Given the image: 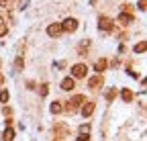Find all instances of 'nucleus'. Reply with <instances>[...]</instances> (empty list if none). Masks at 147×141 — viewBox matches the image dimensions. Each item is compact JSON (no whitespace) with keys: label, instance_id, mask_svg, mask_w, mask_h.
<instances>
[{"label":"nucleus","instance_id":"nucleus-1","mask_svg":"<svg viewBox=\"0 0 147 141\" xmlns=\"http://www.w3.org/2000/svg\"><path fill=\"white\" fill-rule=\"evenodd\" d=\"M76 29H78V21L76 19H65L61 23V31H65V33H74Z\"/></svg>","mask_w":147,"mask_h":141},{"label":"nucleus","instance_id":"nucleus-2","mask_svg":"<svg viewBox=\"0 0 147 141\" xmlns=\"http://www.w3.org/2000/svg\"><path fill=\"white\" fill-rule=\"evenodd\" d=\"M86 72H88V67L84 65V63H76L71 67V74H74V78H84L86 76Z\"/></svg>","mask_w":147,"mask_h":141},{"label":"nucleus","instance_id":"nucleus-3","mask_svg":"<svg viewBox=\"0 0 147 141\" xmlns=\"http://www.w3.org/2000/svg\"><path fill=\"white\" fill-rule=\"evenodd\" d=\"M98 29L100 31H110L113 29V21H110L108 16H100L98 19Z\"/></svg>","mask_w":147,"mask_h":141},{"label":"nucleus","instance_id":"nucleus-4","mask_svg":"<svg viewBox=\"0 0 147 141\" xmlns=\"http://www.w3.org/2000/svg\"><path fill=\"white\" fill-rule=\"evenodd\" d=\"M82 102H84V96H82V94H76V96H74V98L69 100L67 111H69V113H74V111H76V107H78V104H82Z\"/></svg>","mask_w":147,"mask_h":141},{"label":"nucleus","instance_id":"nucleus-5","mask_svg":"<svg viewBox=\"0 0 147 141\" xmlns=\"http://www.w3.org/2000/svg\"><path fill=\"white\" fill-rule=\"evenodd\" d=\"M71 88H76V82H74V78H71V76H69V78H63V82H61V90L69 92Z\"/></svg>","mask_w":147,"mask_h":141},{"label":"nucleus","instance_id":"nucleus-6","mask_svg":"<svg viewBox=\"0 0 147 141\" xmlns=\"http://www.w3.org/2000/svg\"><path fill=\"white\" fill-rule=\"evenodd\" d=\"M59 33H61V25H57V23L47 27V35H49V37H57Z\"/></svg>","mask_w":147,"mask_h":141},{"label":"nucleus","instance_id":"nucleus-7","mask_svg":"<svg viewBox=\"0 0 147 141\" xmlns=\"http://www.w3.org/2000/svg\"><path fill=\"white\" fill-rule=\"evenodd\" d=\"M92 113H94V102H86L84 109H82V115H84V117H90Z\"/></svg>","mask_w":147,"mask_h":141},{"label":"nucleus","instance_id":"nucleus-8","mask_svg":"<svg viewBox=\"0 0 147 141\" xmlns=\"http://www.w3.org/2000/svg\"><path fill=\"white\" fill-rule=\"evenodd\" d=\"M0 139H2V141H12V139H14V131H12L10 127H6V129H4V133H2V137H0Z\"/></svg>","mask_w":147,"mask_h":141},{"label":"nucleus","instance_id":"nucleus-9","mask_svg":"<svg viewBox=\"0 0 147 141\" xmlns=\"http://www.w3.org/2000/svg\"><path fill=\"white\" fill-rule=\"evenodd\" d=\"M88 86H90V88H98V86H102V78H100V76L90 78V80H88Z\"/></svg>","mask_w":147,"mask_h":141},{"label":"nucleus","instance_id":"nucleus-10","mask_svg":"<svg viewBox=\"0 0 147 141\" xmlns=\"http://www.w3.org/2000/svg\"><path fill=\"white\" fill-rule=\"evenodd\" d=\"M121 96H123L125 102H131V100H133V92L129 90V88H123V90H121Z\"/></svg>","mask_w":147,"mask_h":141},{"label":"nucleus","instance_id":"nucleus-11","mask_svg":"<svg viewBox=\"0 0 147 141\" xmlns=\"http://www.w3.org/2000/svg\"><path fill=\"white\" fill-rule=\"evenodd\" d=\"M49 111H51L53 115H59V113L63 111V107H61V102H51V107H49Z\"/></svg>","mask_w":147,"mask_h":141},{"label":"nucleus","instance_id":"nucleus-12","mask_svg":"<svg viewBox=\"0 0 147 141\" xmlns=\"http://www.w3.org/2000/svg\"><path fill=\"white\" fill-rule=\"evenodd\" d=\"M119 23L129 25V23H133V16H131V14H119Z\"/></svg>","mask_w":147,"mask_h":141},{"label":"nucleus","instance_id":"nucleus-13","mask_svg":"<svg viewBox=\"0 0 147 141\" xmlns=\"http://www.w3.org/2000/svg\"><path fill=\"white\" fill-rule=\"evenodd\" d=\"M106 59H98L96 61V65H94V69H96V72H104V69H106Z\"/></svg>","mask_w":147,"mask_h":141},{"label":"nucleus","instance_id":"nucleus-14","mask_svg":"<svg viewBox=\"0 0 147 141\" xmlns=\"http://www.w3.org/2000/svg\"><path fill=\"white\" fill-rule=\"evenodd\" d=\"M145 47H147V43H145V41H141L139 45H135V53H143Z\"/></svg>","mask_w":147,"mask_h":141},{"label":"nucleus","instance_id":"nucleus-15","mask_svg":"<svg viewBox=\"0 0 147 141\" xmlns=\"http://www.w3.org/2000/svg\"><path fill=\"white\" fill-rule=\"evenodd\" d=\"M8 90H2V92H0V102H8Z\"/></svg>","mask_w":147,"mask_h":141},{"label":"nucleus","instance_id":"nucleus-16","mask_svg":"<svg viewBox=\"0 0 147 141\" xmlns=\"http://www.w3.org/2000/svg\"><path fill=\"white\" fill-rule=\"evenodd\" d=\"M2 35H6V23L0 19V37H2Z\"/></svg>","mask_w":147,"mask_h":141},{"label":"nucleus","instance_id":"nucleus-17","mask_svg":"<svg viewBox=\"0 0 147 141\" xmlns=\"http://www.w3.org/2000/svg\"><path fill=\"white\" fill-rule=\"evenodd\" d=\"M115 96H117V90H108L106 92V100H113Z\"/></svg>","mask_w":147,"mask_h":141},{"label":"nucleus","instance_id":"nucleus-18","mask_svg":"<svg viewBox=\"0 0 147 141\" xmlns=\"http://www.w3.org/2000/svg\"><path fill=\"white\" fill-rule=\"evenodd\" d=\"M80 133H90V125H82L80 127Z\"/></svg>","mask_w":147,"mask_h":141},{"label":"nucleus","instance_id":"nucleus-19","mask_svg":"<svg viewBox=\"0 0 147 141\" xmlns=\"http://www.w3.org/2000/svg\"><path fill=\"white\" fill-rule=\"evenodd\" d=\"M78 141H90V137H88L86 133H80V137H78Z\"/></svg>","mask_w":147,"mask_h":141},{"label":"nucleus","instance_id":"nucleus-20","mask_svg":"<svg viewBox=\"0 0 147 141\" xmlns=\"http://www.w3.org/2000/svg\"><path fill=\"white\" fill-rule=\"evenodd\" d=\"M14 65H16V69H21V67H23V59H21V57H18V59H16V63H14Z\"/></svg>","mask_w":147,"mask_h":141},{"label":"nucleus","instance_id":"nucleus-21","mask_svg":"<svg viewBox=\"0 0 147 141\" xmlns=\"http://www.w3.org/2000/svg\"><path fill=\"white\" fill-rule=\"evenodd\" d=\"M45 94H47V84L41 86V96H45Z\"/></svg>","mask_w":147,"mask_h":141},{"label":"nucleus","instance_id":"nucleus-22","mask_svg":"<svg viewBox=\"0 0 147 141\" xmlns=\"http://www.w3.org/2000/svg\"><path fill=\"white\" fill-rule=\"evenodd\" d=\"M139 10H145V0H139Z\"/></svg>","mask_w":147,"mask_h":141},{"label":"nucleus","instance_id":"nucleus-23","mask_svg":"<svg viewBox=\"0 0 147 141\" xmlns=\"http://www.w3.org/2000/svg\"><path fill=\"white\" fill-rule=\"evenodd\" d=\"M2 84H4V76H2V74H0V86H2Z\"/></svg>","mask_w":147,"mask_h":141}]
</instances>
